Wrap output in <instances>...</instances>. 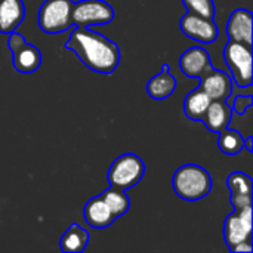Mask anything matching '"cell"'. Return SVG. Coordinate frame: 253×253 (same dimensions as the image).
I'll list each match as a JSON object with an SVG mask.
<instances>
[{
    "label": "cell",
    "instance_id": "obj_8",
    "mask_svg": "<svg viewBox=\"0 0 253 253\" xmlns=\"http://www.w3.org/2000/svg\"><path fill=\"white\" fill-rule=\"evenodd\" d=\"M252 206H246L243 209H234V212L225 218L224 240L228 249H231L240 242L252 240Z\"/></svg>",
    "mask_w": 253,
    "mask_h": 253
},
{
    "label": "cell",
    "instance_id": "obj_6",
    "mask_svg": "<svg viewBox=\"0 0 253 253\" xmlns=\"http://www.w3.org/2000/svg\"><path fill=\"white\" fill-rule=\"evenodd\" d=\"M73 25L79 28H90L93 25H104L116 18V12L105 0H80L71 9Z\"/></svg>",
    "mask_w": 253,
    "mask_h": 253
},
{
    "label": "cell",
    "instance_id": "obj_4",
    "mask_svg": "<svg viewBox=\"0 0 253 253\" xmlns=\"http://www.w3.org/2000/svg\"><path fill=\"white\" fill-rule=\"evenodd\" d=\"M222 55L233 82L242 89L252 86V44L228 40Z\"/></svg>",
    "mask_w": 253,
    "mask_h": 253
},
{
    "label": "cell",
    "instance_id": "obj_16",
    "mask_svg": "<svg viewBox=\"0 0 253 253\" xmlns=\"http://www.w3.org/2000/svg\"><path fill=\"white\" fill-rule=\"evenodd\" d=\"M25 6L22 0H0V33L9 34L16 31L24 21Z\"/></svg>",
    "mask_w": 253,
    "mask_h": 253
},
{
    "label": "cell",
    "instance_id": "obj_22",
    "mask_svg": "<svg viewBox=\"0 0 253 253\" xmlns=\"http://www.w3.org/2000/svg\"><path fill=\"white\" fill-rule=\"evenodd\" d=\"M187 12L205 16V18H215V3L213 0H182Z\"/></svg>",
    "mask_w": 253,
    "mask_h": 253
},
{
    "label": "cell",
    "instance_id": "obj_13",
    "mask_svg": "<svg viewBox=\"0 0 253 253\" xmlns=\"http://www.w3.org/2000/svg\"><path fill=\"white\" fill-rule=\"evenodd\" d=\"M83 218L89 227L96 228V230L107 228L117 219L101 196H96L87 200L83 209Z\"/></svg>",
    "mask_w": 253,
    "mask_h": 253
},
{
    "label": "cell",
    "instance_id": "obj_1",
    "mask_svg": "<svg viewBox=\"0 0 253 253\" xmlns=\"http://www.w3.org/2000/svg\"><path fill=\"white\" fill-rule=\"evenodd\" d=\"M64 46L71 50L84 67L101 74H113L122 59L117 43L90 28H73Z\"/></svg>",
    "mask_w": 253,
    "mask_h": 253
},
{
    "label": "cell",
    "instance_id": "obj_10",
    "mask_svg": "<svg viewBox=\"0 0 253 253\" xmlns=\"http://www.w3.org/2000/svg\"><path fill=\"white\" fill-rule=\"evenodd\" d=\"M199 87L212 99V101H230L233 95L234 82L231 76L222 70L211 68L200 79Z\"/></svg>",
    "mask_w": 253,
    "mask_h": 253
},
{
    "label": "cell",
    "instance_id": "obj_25",
    "mask_svg": "<svg viewBox=\"0 0 253 253\" xmlns=\"http://www.w3.org/2000/svg\"><path fill=\"white\" fill-rule=\"evenodd\" d=\"M253 251L252 240H246V242H240L236 246H233L230 249V252L233 253H251Z\"/></svg>",
    "mask_w": 253,
    "mask_h": 253
},
{
    "label": "cell",
    "instance_id": "obj_19",
    "mask_svg": "<svg viewBox=\"0 0 253 253\" xmlns=\"http://www.w3.org/2000/svg\"><path fill=\"white\" fill-rule=\"evenodd\" d=\"M101 197L107 203V206L110 208V211L113 212L116 218H122L123 215H126L130 208V199L125 190L110 187L101 194Z\"/></svg>",
    "mask_w": 253,
    "mask_h": 253
},
{
    "label": "cell",
    "instance_id": "obj_7",
    "mask_svg": "<svg viewBox=\"0 0 253 253\" xmlns=\"http://www.w3.org/2000/svg\"><path fill=\"white\" fill-rule=\"evenodd\" d=\"M7 46L12 52V65L18 73L31 74L42 65V52L37 46L27 43L24 36L12 31L9 33Z\"/></svg>",
    "mask_w": 253,
    "mask_h": 253
},
{
    "label": "cell",
    "instance_id": "obj_3",
    "mask_svg": "<svg viewBox=\"0 0 253 253\" xmlns=\"http://www.w3.org/2000/svg\"><path fill=\"white\" fill-rule=\"evenodd\" d=\"M145 173L144 160L133 153H125L119 156L110 166L107 181L110 187L119 190H129L141 182Z\"/></svg>",
    "mask_w": 253,
    "mask_h": 253
},
{
    "label": "cell",
    "instance_id": "obj_24",
    "mask_svg": "<svg viewBox=\"0 0 253 253\" xmlns=\"http://www.w3.org/2000/svg\"><path fill=\"white\" fill-rule=\"evenodd\" d=\"M230 203L233 209H243L246 206H252V194H231Z\"/></svg>",
    "mask_w": 253,
    "mask_h": 253
},
{
    "label": "cell",
    "instance_id": "obj_18",
    "mask_svg": "<svg viewBox=\"0 0 253 253\" xmlns=\"http://www.w3.org/2000/svg\"><path fill=\"white\" fill-rule=\"evenodd\" d=\"M211 101L212 99L200 87L191 90L184 99V114H185V117L193 120V122H202Z\"/></svg>",
    "mask_w": 253,
    "mask_h": 253
},
{
    "label": "cell",
    "instance_id": "obj_17",
    "mask_svg": "<svg viewBox=\"0 0 253 253\" xmlns=\"http://www.w3.org/2000/svg\"><path fill=\"white\" fill-rule=\"evenodd\" d=\"M90 240V234L80 224L74 222L68 227V230L61 236L59 249L65 253H82L87 248Z\"/></svg>",
    "mask_w": 253,
    "mask_h": 253
},
{
    "label": "cell",
    "instance_id": "obj_12",
    "mask_svg": "<svg viewBox=\"0 0 253 253\" xmlns=\"http://www.w3.org/2000/svg\"><path fill=\"white\" fill-rule=\"evenodd\" d=\"M225 31L230 40L252 44V12L243 7L233 10L227 21Z\"/></svg>",
    "mask_w": 253,
    "mask_h": 253
},
{
    "label": "cell",
    "instance_id": "obj_20",
    "mask_svg": "<svg viewBox=\"0 0 253 253\" xmlns=\"http://www.w3.org/2000/svg\"><path fill=\"white\" fill-rule=\"evenodd\" d=\"M243 142L245 136L234 129L225 127L218 133V147L227 156H237L243 150Z\"/></svg>",
    "mask_w": 253,
    "mask_h": 253
},
{
    "label": "cell",
    "instance_id": "obj_5",
    "mask_svg": "<svg viewBox=\"0 0 253 253\" xmlns=\"http://www.w3.org/2000/svg\"><path fill=\"white\" fill-rule=\"evenodd\" d=\"M73 0H44L37 13V24L46 34H59L73 27Z\"/></svg>",
    "mask_w": 253,
    "mask_h": 253
},
{
    "label": "cell",
    "instance_id": "obj_15",
    "mask_svg": "<svg viewBox=\"0 0 253 253\" xmlns=\"http://www.w3.org/2000/svg\"><path fill=\"white\" fill-rule=\"evenodd\" d=\"M176 79L175 76L170 73V68L168 64L162 65V70L159 74L153 76L148 83H147V93L150 95V98L156 99V101H163L166 98H169L170 95H173V92L176 90Z\"/></svg>",
    "mask_w": 253,
    "mask_h": 253
},
{
    "label": "cell",
    "instance_id": "obj_2",
    "mask_svg": "<svg viewBox=\"0 0 253 253\" xmlns=\"http://www.w3.org/2000/svg\"><path fill=\"white\" fill-rule=\"evenodd\" d=\"M213 182L211 173L199 165L179 166L172 178V188L175 194L187 202H199L208 197L212 191Z\"/></svg>",
    "mask_w": 253,
    "mask_h": 253
},
{
    "label": "cell",
    "instance_id": "obj_21",
    "mask_svg": "<svg viewBox=\"0 0 253 253\" xmlns=\"http://www.w3.org/2000/svg\"><path fill=\"white\" fill-rule=\"evenodd\" d=\"M225 184L231 194H252V178L245 172L230 173Z\"/></svg>",
    "mask_w": 253,
    "mask_h": 253
},
{
    "label": "cell",
    "instance_id": "obj_11",
    "mask_svg": "<svg viewBox=\"0 0 253 253\" xmlns=\"http://www.w3.org/2000/svg\"><path fill=\"white\" fill-rule=\"evenodd\" d=\"M179 70L188 79H200L206 71L213 68L209 52L202 46L188 47L178 61Z\"/></svg>",
    "mask_w": 253,
    "mask_h": 253
},
{
    "label": "cell",
    "instance_id": "obj_23",
    "mask_svg": "<svg viewBox=\"0 0 253 253\" xmlns=\"http://www.w3.org/2000/svg\"><path fill=\"white\" fill-rule=\"evenodd\" d=\"M252 95H239V96H236L234 102L230 104V105H231V108H233V113H237V114L243 116V114H246V111L252 107Z\"/></svg>",
    "mask_w": 253,
    "mask_h": 253
},
{
    "label": "cell",
    "instance_id": "obj_14",
    "mask_svg": "<svg viewBox=\"0 0 253 253\" xmlns=\"http://www.w3.org/2000/svg\"><path fill=\"white\" fill-rule=\"evenodd\" d=\"M231 119H233V108L227 101H211L202 119V123L211 132L219 133L221 130L228 127Z\"/></svg>",
    "mask_w": 253,
    "mask_h": 253
},
{
    "label": "cell",
    "instance_id": "obj_9",
    "mask_svg": "<svg viewBox=\"0 0 253 253\" xmlns=\"http://www.w3.org/2000/svg\"><path fill=\"white\" fill-rule=\"evenodd\" d=\"M179 30L188 39L202 44H211L219 36V28L213 18H205L191 12H187L179 19Z\"/></svg>",
    "mask_w": 253,
    "mask_h": 253
},
{
    "label": "cell",
    "instance_id": "obj_26",
    "mask_svg": "<svg viewBox=\"0 0 253 253\" xmlns=\"http://www.w3.org/2000/svg\"><path fill=\"white\" fill-rule=\"evenodd\" d=\"M252 144H253L252 136H249V138H245V142H243V148H246V150H248L249 153H252V151H253Z\"/></svg>",
    "mask_w": 253,
    "mask_h": 253
}]
</instances>
